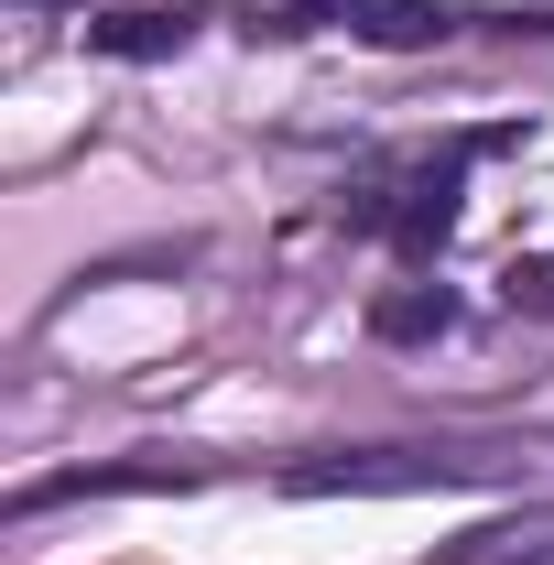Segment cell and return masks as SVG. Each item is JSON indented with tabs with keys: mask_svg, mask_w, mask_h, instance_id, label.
I'll use <instances>...</instances> for the list:
<instances>
[{
	"mask_svg": "<svg viewBox=\"0 0 554 565\" xmlns=\"http://www.w3.org/2000/svg\"><path fill=\"white\" fill-rule=\"evenodd\" d=\"M457 327V294L446 282H392V294H370V338L381 349H424V338H446Z\"/></svg>",
	"mask_w": 554,
	"mask_h": 565,
	"instance_id": "obj_3",
	"label": "cell"
},
{
	"mask_svg": "<svg viewBox=\"0 0 554 565\" xmlns=\"http://www.w3.org/2000/svg\"><path fill=\"white\" fill-rule=\"evenodd\" d=\"M359 228H392V250H403V262H435V250H446V228H457V152H446V163H424L414 185H370V196H359Z\"/></svg>",
	"mask_w": 554,
	"mask_h": 565,
	"instance_id": "obj_1",
	"label": "cell"
},
{
	"mask_svg": "<svg viewBox=\"0 0 554 565\" xmlns=\"http://www.w3.org/2000/svg\"><path fill=\"white\" fill-rule=\"evenodd\" d=\"M500 294H511L522 316H554V250H533V262H511V273H500Z\"/></svg>",
	"mask_w": 554,
	"mask_h": 565,
	"instance_id": "obj_6",
	"label": "cell"
},
{
	"mask_svg": "<svg viewBox=\"0 0 554 565\" xmlns=\"http://www.w3.org/2000/svg\"><path fill=\"white\" fill-rule=\"evenodd\" d=\"M446 479H468L457 457H305L283 490H305V500H338V490H446Z\"/></svg>",
	"mask_w": 554,
	"mask_h": 565,
	"instance_id": "obj_2",
	"label": "cell"
},
{
	"mask_svg": "<svg viewBox=\"0 0 554 565\" xmlns=\"http://www.w3.org/2000/svg\"><path fill=\"white\" fill-rule=\"evenodd\" d=\"M348 33L381 44V55H414V44H446L457 33V11H435V0H348Z\"/></svg>",
	"mask_w": 554,
	"mask_h": 565,
	"instance_id": "obj_4",
	"label": "cell"
},
{
	"mask_svg": "<svg viewBox=\"0 0 554 565\" xmlns=\"http://www.w3.org/2000/svg\"><path fill=\"white\" fill-rule=\"evenodd\" d=\"M185 33H196V11H185V0H174V11H109V22H87V44H98V55H131V66L185 55Z\"/></svg>",
	"mask_w": 554,
	"mask_h": 565,
	"instance_id": "obj_5",
	"label": "cell"
}]
</instances>
